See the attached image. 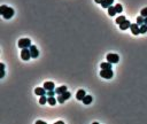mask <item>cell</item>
<instances>
[{
  "label": "cell",
  "mask_w": 147,
  "mask_h": 124,
  "mask_svg": "<svg viewBox=\"0 0 147 124\" xmlns=\"http://www.w3.org/2000/svg\"><path fill=\"white\" fill-rule=\"evenodd\" d=\"M0 14H1L6 20H8V19H10L14 15V9L10 8V7H7L6 5H2V6L0 7Z\"/></svg>",
  "instance_id": "1"
},
{
  "label": "cell",
  "mask_w": 147,
  "mask_h": 124,
  "mask_svg": "<svg viewBox=\"0 0 147 124\" xmlns=\"http://www.w3.org/2000/svg\"><path fill=\"white\" fill-rule=\"evenodd\" d=\"M19 47L20 48H30V46H31V40L29 39V38H22V39L19 40Z\"/></svg>",
  "instance_id": "2"
},
{
  "label": "cell",
  "mask_w": 147,
  "mask_h": 124,
  "mask_svg": "<svg viewBox=\"0 0 147 124\" xmlns=\"http://www.w3.org/2000/svg\"><path fill=\"white\" fill-rule=\"evenodd\" d=\"M118 61H120V56L116 53H109V54H107V62H110L113 64V63H117Z\"/></svg>",
  "instance_id": "3"
},
{
  "label": "cell",
  "mask_w": 147,
  "mask_h": 124,
  "mask_svg": "<svg viewBox=\"0 0 147 124\" xmlns=\"http://www.w3.org/2000/svg\"><path fill=\"white\" fill-rule=\"evenodd\" d=\"M30 58H31L30 50H29V48H23V50L21 51V59L24 60V61H28Z\"/></svg>",
  "instance_id": "4"
},
{
  "label": "cell",
  "mask_w": 147,
  "mask_h": 124,
  "mask_svg": "<svg viewBox=\"0 0 147 124\" xmlns=\"http://www.w3.org/2000/svg\"><path fill=\"white\" fill-rule=\"evenodd\" d=\"M100 76L106 79H110L113 77V71H112V69L110 70H101L100 71Z\"/></svg>",
  "instance_id": "5"
},
{
  "label": "cell",
  "mask_w": 147,
  "mask_h": 124,
  "mask_svg": "<svg viewBox=\"0 0 147 124\" xmlns=\"http://www.w3.org/2000/svg\"><path fill=\"white\" fill-rule=\"evenodd\" d=\"M130 29H131V32L133 33V35H136V36H138L140 33V26L138 25L137 23L136 24H131Z\"/></svg>",
  "instance_id": "6"
},
{
  "label": "cell",
  "mask_w": 147,
  "mask_h": 124,
  "mask_svg": "<svg viewBox=\"0 0 147 124\" xmlns=\"http://www.w3.org/2000/svg\"><path fill=\"white\" fill-rule=\"evenodd\" d=\"M30 53H31V58H38V55H39V52H38V50H37V47L35 45H31L30 46Z\"/></svg>",
  "instance_id": "7"
},
{
  "label": "cell",
  "mask_w": 147,
  "mask_h": 124,
  "mask_svg": "<svg viewBox=\"0 0 147 124\" xmlns=\"http://www.w3.org/2000/svg\"><path fill=\"white\" fill-rule=\"evenodd\" d=\"M43 87H44L46 91H53V90H54V87H55V85H54V83H53V82H45Z\"/></svg>",
  "instance_id": "8"
},
{
  "label": "cell",
  "mask_w": 147,
  "mask_h": 124,
  "mask_svg": "<svg viewBox=\"0 0 147 124\" xmlns=\"http://www.w3.org/2000/svg\"><path fill=\"white\" fill-rule=\"evenodd\" d=\"M35 93H36L37 95H39V97H43V95H45V94L47 93V91L45 90L44 87H37V89L35 90Z\"/></svg>",
  "instance_id": "9"
},
{
  "label": "cell",
  "mask_w": 147,
  "mask_h": 124,
  "mask_svg": "<svg viewBox=\"0 0 147 124\" xmlns=\"http://www.w3.org/2000/svg\"><path fill=\"white\" fill-rule=\"evenodd\" d=\"M85 95H86V93H85L84 90H78V92H77V94H76V98H77V100L83 101V99L85 98Z\"/></svg>",
  "instance_id": "10"
},
{
  "label": "cell",
  "mask_w": 147,
  "mask_h": 124,
  "mask_svg": "<svg viewBox=\"0 0 147 124\" xmlns=\"http://www.w3.org/2000/svg\"><path fill=\"white\" fill-rule=\"evenodd\" d=\"M130 26H131V23H130L128 20H125L122 24H120V29H122V30H127V29H129Z\"/></svg>",
  "instance_id": "11"
},
{
  "label": "cell",
  "mask_w": 147,
  "mask_h": 124,
  "mask_svg": "<svg viewBox=\"0 0 147 124\" xmlns=\"http://www.w3.org/2000/svg\"><path fill=\"white\" fill-rule=\"evenodd\" d=\"M100 67H101L102 70H110L112 69V63L110 62H103V63L100 64Z\"/></svg>",
  "instance_id": "12"
},
{
  "label": "cell",
  "mask_w": 147,
  "mask_h": 124,
  "mask_svg": "<svg viewBox=\"0 0 147 124\" xmlns=\"http://www.w3.org/2000/svg\"><path fill=\"white\" fill-rule=\"evenodd\" d=\"M64 92H67V86H60V87H58V89H56V90H55V93H56V94H63Z\"/></svg>",
  "instance_id": "13"
},
{
  "label": "cell",
  "mask_w": 147,
  "mask_h": 124,
  "mask_svg": "<svg viewBox=\"0 0 147 124\" xmlns=\"http://www.w3.org/2000/svg\"><path fill=\"white\" fill-rule=\"evenodd\" d=\"M113 2H114V0H103L101 6L105 7V8H109V7L113 5Z\"/></svg>",
  "instance_id": "14"
},
{
  "label": "cell",
  "mask_w": 147,
  "mask_h": 124,
  "mask_svg": "<svg viewBox=\"0 0 147 124\" xmlns=\"http://www.w3.org/2000/svg\"><path fill=\"white\" fill-rule=\"evenodd\" d=\"M47 98H48L47 99V102L51 104V106H54V104L58 102V99H55L54 97H47Z\"/></svg>",
  "instance_id": "15"
},
{
  "label": "cell",
  "mask_w": 147,
  "mask_h": 124,
  "mask_svg": "<svg viewBox=\"0 0 147 124\" xmlns=\"http://www.w3.org/2000/svg\"><path fill=\"white\" fill-rule=\"evenodd\" d=\"M92 100H93V99H92L91 95H85V98L83 99V104H90L91 102H92Z\"/></svg>",
  "instance_id": "16"
},
{
  "label": "cell",
  "mask_w": 147,
  "mask_h": 124,
  "mask_svg": "<svg viewBox=\"0 0 147 124\" xmlns=\"http://www.w3.org/2000/svg\"><path fill=\"white\" fill-rule=\"evenodd\" d=\"M108 14L110 16H114L116 15V9H115V6H110L108 8Z\"/></svg>",
  "instance_id": "17"
},
{
  "label": "cell",
  "mask_w": 147,
  "mask_h": 124,
  "mask_svg": "<svg viewBox=\"0 0 147 124\" xmlns=\"http://www.w3.org/2000/svg\"><path fill=\"white\" fill-rule=\"evenodd\" d=\"M137 24H138V25L145 24V19H144L142 16H138V17H137Z\"/></svg>",
  "instance_id": "18"
},
{
  "label": "cell",
  "mask_w": 147,
  "mask_h": 124,
  "mask_svg": "<svg viewBox=\"0 0 147 124\" xmlns=\"http://www.w3.org/2000/svg\"><path fill=\"white\" fill-rule=\"evenodd\" d=\"M124 21H125V16H118V17L116 19V23L120 25V24H122Z\"/></svg>",
  "instance_id": "19"
},
{
  "label": "cell",
  "mask_w": 147,
  "mask_h": 124,
  "mask_svg": "<svg viewBox=\"0 0 147 124\" xmlns=\"http://www.w3.org/2000/svg\"><path fill=\"white\" fill-rule=\"evenodd\" d=\"M61 95H62V98H63L64 100H68V99H69V98L71 97L70 92H68V91H67V92H64L63 94H61Z\"/></svg>",
  "instance_id": "20"
},
{
  "label": "cell",
  "mask_w": 147,
  "mask_h": 124,
  "mask_svg": "<svg viewBox=\"0 0 147 124\" xmlns=\"http://www.w3.org/2000/svg\"><path fill=\"white\" fill-rule=\"evenodd\" d=\"M47 99H48V98H46L45 95L40 97V99H39V104H45L46 102H47Z\"/></svg>",
  "instance_id": "21"
},
{
  "label": "cell",
  "mask_w": 147,
  "mask_h": 124,
  "mask_svg": "<svg viewBox=\"0 0 147 124\" xmlns=\"http://www.w3.org/2000/svg\"><path fill=\"white\" fill-rule=\"evenodd\" d=\"M140 15L144 17V19H145V17H147V7H146V8H142V9H141Z\"/></svg>",
  "instance_id": "22"
},
{
  "label": "cell",
  "mask_w": 147,
  "mask_h": 124,
  "mask_svg": "<svg viewBox=\"0 0 147 124\" xmlns=\"http://www.w3.org/2000/svg\"><path fill=\"white\" fill-rule=\"evenodd\" d=\"M146 32H147V25L146 24L140 25V33H146Z\"/></svg>",
  "instance_id": "23"
},
{
  "label": "cell",
  "mask_w": 147,
  "mask_h": 124,
  "mask_svg": "<svg viewBox=\"0 0 147 124\" xmlns=\"http://www.w3.org/2000/svg\"><path fill=\"white\" fill-rule=\"evenodd\" d=\"M115 9H116V13H122V10H123V8H122V6L120 4L115 6Z\"/></svg>",
  "instance_id": "24"
},
{
  "label": "cell",
  "mask_w": 147,
  "mask_h": 124,
  "mask_svg": "<svg viewBox=\"0 0 147 124\" xmlns=\"http://www.w3.org/2000/svg\"><path fill=\"white\" fill-rule=\"evenodd\" d=\"M56 99H58V102H60V104H63L64 101H66V100L62 98V95H61V94H59L58 98H56Z\"/></svg>",
  "instance_id": "25"
},
{
  "label": "cell",
  "mask_w": 147,
  "mask_h": 124,
  "mask_svg": "<svg viewBox=\"0 0 147 124\" xmlns=\"http://www.w3.org/2000/svg\"><path fill=\"white\" fill-rule=\"evenodd\" d=\"M54 94H55V90H53V91H47V93H46L47 97H54Z\"/></svg>",
  "instance_id": "26"
},
{
  "label": "cell",
  "mask_w": 147,
  "mask_h": 124,
  "mask_svg": "<svg viewBox=\"0 0 147 124\" xmlns=\"http://www.w3.org/2000/svg\"><path fill=\"white\" fill-rule=\"evenodd\" d=\"M5 76V69H1V74H0V78H2Z\"/></svg>",
  "instance_id": "27"
},
{
  "label": "cell",
  "mask_w": 147,
  "mask_h": 124,
  "mask_svg": "<svg viewBox=\"0 0 147 124\" xmlns=\"http://www.w3.org/2000/svg\"><path fill=\"white\" fill-rule=\"evenodd\" d=\"M36 124H47L46 122H44V121H37L36 122Z\"/></svg>",
  "instance_id": "28"
},
{
  "label": "cell",
  "mask_w": 147,
  "mask_h": 124,
  "mask_svg": "<svg viewBox=\"0 0 147 124\" xmlns=\"http://www.w3.org/2000/svg\"><path fill=\"white\" fill-rule=\"evenodd\" d=\"M94 1H96V4H102V1H103V0H94Z\"/></svg>",
  "instance_id": "29"
},
{
  "label": "cell",
  "mask_w": 147,
  "mask_h": 124,
  "mask_svg": "<svg viewBox=\"0 0 147 124\" xmlns=\"http://www.w3.org/2000/svg\"><path fill=\"white\" fill-rule=\"evenodd\" d=\"M54 124H64V123L62 122V121H58V122H55Z\"/></svg>",
  "instance_id": "30"
},
{
  "label": "cell",
  "mask_w": 147,
  "mask_h": 124,
  "mask_svg": "<svg viewBox=\"0 0 147 124\" xmlns=\"http://www.w3.org/2000/svg\"><path fill=\"white\" fill-rule=\"evenodd\" d=\"M145 24L147 25V17H145Z\"/></svg>",
  "instance_id": "31"
},
{
  "label": "cell",
  "mask_w": 147,
  "mask_h": 124,
  "mask_svg": "<svg viewBox=\"0 0 147 124\" xmlns=\"http://www.w3.org/2000/svg\"><path fill=\"white\" fill-rule=\"evenodd\" d=\"M92 124H99V123H98V122H94V123H92Z\"/></svg>",
  "instance_id": "32"
}]
</instances>
